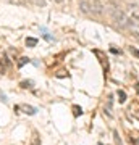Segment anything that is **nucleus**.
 I'll list each match as a JSON object with an SVG mask.
<instances>
[{
	"label": "nucleus",
	"instance_id": "nucleus-1",
	"mask_svg": "<svg viewBox=\"0 0 139 145\" xmlns=\"http://www.w3.org/2000/svg\"><path fill=\"white\" fill-rule=\"evenodd\" d=\"M112 18H113V21L118 24V27H126V24H128V16L125 15L121 10H118V8H115V10L112 11Z\"/></svg>",
	"mask_w": 139,
	"mask_h": 145
},
{
	"label": "nucleus",
	"instance_id": "nucleus-2",
	"mask_svg": "<svg viewBox=\"0 0 139 145\" xmlns=\"http://www.w3.org/2000/svg\"><path fill=\"white\" fill-rule=\"evenodd\" d=\"M126 27L129 29V32L133 36L139 37V18L138 16H128V24Z\"/></svg>",
	"mask_w": 139,
	"mask_h": 145
},
{
	"label": "nucleus",
	"instance_id": "nucleus-3",
	"mask_svg": "<svg viewBox=\"0 0 139 145\" xmlns=\"http://www.w3.org/2000/svg\"><path fill=\"white\" fill-rule=\"evenodd\" d=\"M79 10H81L82 13L89 15V13H91V3L86 2V0H81V2H79Z\"/></svg>",
	"mask_w": 139,
	"mask_h": 145
},
{
	"label": "nucleus",
	"instance_id": "nucleus-4",
	"mask_svg": "<svg viewBox=\"0 0 139 145\" xmlns=\"http://www.w3.org/2000/svg\"><path fill=\"white\" fill-rule=\"evenodd\" d=\"M21 108L24 110L26 114H36V108H34V106H29V105H21Z\"/></svg>",
	"mask_w": 139,
	"mask_h": 145
},
{
	"label": "nucleus",
	"instance_id": "nucleus-5",
	"mask_svg": "<svg viewBox=\"0 0 139 145\" xmlns=\"http://www.w3.org/2000/svg\"><path fill=\"white\" fill-rule=\"evenodd\" d=\"M26 45L28 47H36L37 45V39H34V37H28V39H26Z\"/></svg>",
	"mask_w": 139,
	"mask_h": 145
},
{
	"label": "nucleus",
	"instance_id": "nucleus-6",
	"mask_svg": "<svg viewBox=\"0 0 139 145\" xmlns=\"http://www.w3.org/2000/svg\"><path fill=\"white\" fill-rule=\"evenodd\" d=\"M118 97H120V102H121V103H123V102H126V93L123 92V90H118Z\"/></svg>",
	"mask_w": 139,
	"mask_h": 145
},
{
	"label": "nucleus",
	"instance_id": "nucleus-7",
	"mask_svg": "<svg viewBox=\"0 0 139 145\" xmlns=\"http://www.w3.org/2000/svg\"><path fill=\"white\" fill-rule=\"evenodd\" d=\"M113 137H115V144H117V145H121V139H120V135H118V132H117V131L113 132Z\"/></svg>",
	"mask_w": 139,
	"mask_h": 145
},
{
	"label": "nucleus",
	"instance_id": "nucleus-8",
	"mask_svg": "<svg viewBox=\"0 0 139 145\" xmlns=\"http://www.w3.org/2000/svg\"><path fill=\"white\" fill-rule=\"evenodd\" d=\"M23 87H32V81H24V82H21Z\"/></svg>",
	"mask_w": 139,
	"mask_h": 145
},
{
	"label": "nucleus",
	"instance_id": "nucleus-9",
	"mask_svg": "<svg viewBox=\"0 0 139 145\" xmlns=\"http://www.w3.org/2000/svg\"><path fill=\"white\" fill-rule=\"evenodd\" d=\"M28 61H29V58H21V61L20 63H18V66H23V65H26V63H28Z\"/></svg>",
	"mask_w": 139,
	"mask_h": 145
},
{
	"label": "nucleus",
	"instance_id": "nucleus-10",
	"mask_svg": "<svg viewBox=\"0 0 139 145\" xmlns=\"http://www.w3.org/2000/svg\"><path fill=\"white\" fill-rule=\"evenodd\" d=\"M73 110H74V114H76V116H78V114H81V113H82V111H81V108H79V106H74V108H73Z\"/></svg>",
	"mask_w": 139,
	"mask_h": 145
},
{
	"label": "nucleus",
	"instance_id": "nucleus-11",
	"mask_svg": "<svg viewBox=\"0 0 139 145\" xmlns=\"http://www.w3.org/2000/svg\"><path fill=\"white\" fill-rule=\"evenodd\" d=\"M129 50H131V52H133V53H134V55H136V57H138V58H139V52H138V50H134V48H129Z\"/></svg>",
	"mask_w": 139,
	"mask_h": 145
},
{
	"label": "nucleus",
	"instance_id": "nucleus-12",
	"mask_svg": "<svg viewBox=\"0 0 139 145\" xmlns=\"http://www.w3.org/2000/svg\"><path fill=\"white\" fill-rule=\"evenodd\" d=\"M55 2H58V3H62V2H63V0H55Z\"/></svg>",
	"mask_w": 139,
	"mask_h": 145
},
{
	"label": "nucleus",
	"instance_id": "nucleus-13",
	"mask_svg": "<svg viewBox=\"0 0 139 145\" xmlns=\"http://www.w3.org/2000/svg\"><path fill=\"white\" fill-rule=\"evenodd\" d=\"M7 2H11V0H7Z\"/></svg>",
	"mask_w": 139,
	"mask_h": 145
},
{
	"label": "nucleus",
	"instance_id": "nucleus-14",
	"mask_svg": "<svg viewBox=\"0 0 139 145\" xmlns=\"http://www.w3.org/2000/svg\"><path fill=\"white\" fill-rule=\"evenodd\" d=\"M99 2H100V0H99Z\"/></svg>",
	"mask_w": 139,
	"mask_h": 145
}]
</instances>
